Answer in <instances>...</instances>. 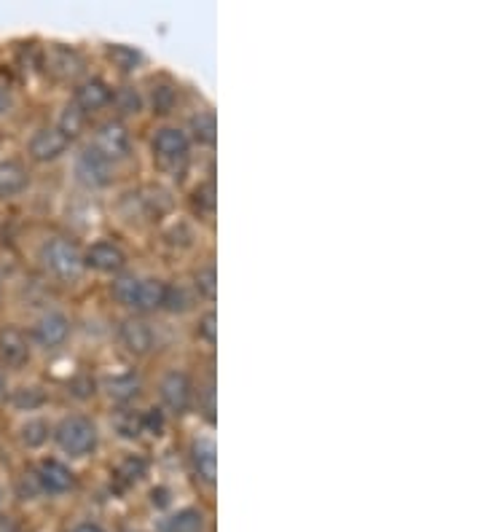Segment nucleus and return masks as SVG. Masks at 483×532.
Listing matches in <instances>:
<instances>
[{
  "mask_svg": "<svg viewBox=\"0 0 483 532\" xmlns=\"http://www.w3.org/2000/svg\"><path fill=\"white\" fill-rule=\"evenodd\" d=\"M41 261L60 280H76L86 266L79 247L71 239H62V237H54L41 247Z\"/></svg>",
  "mask_w": 483,
  "mask_h": 532,
  "instance_id": "obj_1",
  "label": "nucleus"
},
{
  "mask_svg": "<svg viewBox=\"0 0 483 532\" xmlns=\"http://www.w3.org/2000/svg\"><path fill=\"white\" fill-rule=\"evenodd\" d=\"M57 444L73 457L89 455L97 444V430L86 417H68L57 428Z\"/></svg>",
  "mask_w": 483,
  "mask_h": 532,
  "instance_id": "obj_2",
  "label": "nucleus"
},
{
  "mask_svg": "<svg viewBox=\"0 0 483 532\" xmlns=\"http://www.w3.org/2000/svg\"><path fill=\"white\" fill-rule=\"evenodd\" d=\"M68 146H71V140L57 127H43V130H38L33 135L27 151H30V156L35 161H54V159H60L62 153L68 151Z\"/></svg>",
  "mask_w": 483,
  "mask_h": 532,
  "instance_id": "obj_3",
  "label": "nucleus"
},
{
  "mask_svg": "<svg viewBox=\"0 0 483 532\" xmlns=\"http://www.w3.org/2000/svg\"><path fill=\"white\" fill-rule=\"evenodd\" d=\"M83 264H89L91 269L97 272H105V275H113V272H121L124 264H127V256L118 245L113 242H94L86 256H83Z\"/></svg>",
  "mask_w": 483,
  "mask_h": 532,
  "instance_id": "obj_4",
  "label": "nucleus"
},
{
  "mask_svg": "<svg viewBox=\"0 0 483 532\" xmlns=\"http://www.w3.org/2000/svg\"><path fill=\"white\" fill-rule=\"evenodd\" d=\"M97 151L105 159H121L129 153V132L118 121H108L97 130Z\"/></svg>",
  "mask_w": 483,
  "mask_h": 532,
  "instance_id": "obj_5",
  "label": "nucleus"
},
{
  "mask_svg": "<svg viewBox=\"0 0 483 532\" xmlns=\"http://www.w3.org/2000/svg\"><path fill=\"white\" fill-rule=\"evenodd\" d=\"M79 178L89 186H108L110 178H113V169H110V159H105L97 149H86L79 159Z\"/></svg>",
  "mask_w": 483,
  "mask_h": 532,
  "instance_id": "obj_6",
  "label": "nucleus"
},
{
  "mask_svg": "<svg viewBox=\"0 0 483 532\" xmlns=\"http://www.w3.org/2000/svg\"><path fill=\"white\" fill-rule=\"evenodd\" d=\"M68 336H71V323H68V317L60 314V312L43 314V317L38 320V325H35V339H38V344H43L46 350L65 344Z\"/></svg>",
  "mask_w": 483,
  "mask_h": 532,
  "instance_id": "obj_7",
  "label": "nucleus"
},
{
  "mask_svg": "<svg viewBox=\"0 0 483 532\" xmlns=\"http://www.w3.org/2000/svg\"><path fill=\"white\" fill-rule=\"evenodd\" d=\"M161 401L172 409V411H185L191 403V380L183 372H169L159 384Z\"/></svg>",
  "mask_w": 483,
  "mask_h": 532,
  "instance_id": "obj_8",
  "label": "nucleus"
},
{
  "mask_svg": "<svg viewBox=\"0 0 483 532\" xmlns=\"http://www.w3.org/2000/svg\"><path fill=\"white\" fill-rule=\"evenodd\" d=\"M0 358L8 366H24L30 361V342L19 328L14 325L0 328Z\"/></svg>",
  "mask_w": 483,
  "mask_h": 532,
  "instance_id": "obj_9",
  "label": "nucleus"
},
{
  "mask_svg": "<svg viewBox=\"0 0 483 532\" xmlns=\"http://www.w3.org/2000/svg\"><path fill=\"white\" fill-rule=\"evenodd\" d=\"M118 334H121L124 347L129 353H135V355H148L151 347H154V331H151V325L146 320H135V317L124 320Z\"/></svg>",
  "mask_w": 483,
  "mask_h": 532,
  "instance_id": "obj_10",
  "label": "nucleus"
},
{
  "mask_svg": "<svg viewBox=\"0 0 483 532\" xmlns=\"http://www.w3.org/2000/svg\"><path fill=\"white\" fill-rule=\"evenodd\" d=\"M38 484H41V489L60 495V492H68L73 487V473L60 459H43L41 470H38Z\"/></svg>",
  "mask_w": 483,
  "mask_h": 532,
  "instance_id": "obj_11",
  "label": "nucleus"
},
{
  "mask_svg": "<svg viewBox=\"0 0 483 532\" xmlns=\"http://www.w3.org/2000/svg\"><path fill=\"white\" fill-rule=\"evenodd\" d=\"M113 92L105 81L99 78H91V81H83L79 89H76V105L80 111H99L110 102Z\"/></svg>",
  "mask_w": 483,
  "mask_h": 532,
  "instance_id": "obj_12",
  "label": "nucleus"
},
{
  "mask_svg": "<svg viewBox=\"0 0 483 532\" xmlns=\"http://www.w3.org/2000/svg\"><path fill=\"white\" fill-rule=\"evenodd\" d=\"M154 153L159 159H183L188 153V138L183 130L177 127H164L159 130V135L154 138Z\"/></svg>",
  "mask_w": 483,
  "mask_h": 532,
  "instance_id": "obj_13",
  "label": "nucleus"
},
{
  "mask_svg": "<svg viewBox=\"0 0 483 532\" xmlns=\"http://www.w3.org/2000/svg\"><path fill=\"white\" fill-rule=\"evenodd\" d=\"M30 178L19 161H0V197H16L27 189Z\"/></svg>",
  "mask_w": 483,
  "mask_h": 532,
  "instance_id": "obj_14",
  "label": "nucleus"
},
{
  "mask_svg": "<svg viewBox=\"0 0 483 532\" xmlns=\"http://www.w3.org/2000/svg\"><path fill=\"white\" fill-rule=\"evenodd\" d=\"M194 468H196L202 481H207V484L215 481V476H218V457H215V447L210 441H199L194 447Z\"/></svg>",
  "mask_w": 483,
  "mask_h": 532,
  "instance_id": "obj_15",
  "label": "nucleus"
},
{
  "mask_svg": "<svg viewBox=\"0 0 483 532\" xmlns=\"http://www.w3.org/2000/svg\"><path fill=\"white\" fill-rule=\"evenodd\" d=\"M164 283L161 280H140L137 285V294H135V302L132 306L140 309V312H154L164 305Z\"/></svg>",
  "mask_w": 483,
  "mask_h": 532,
  "instance_id": "obj_16",
  "label": "nucleus"
},
{
  "mask_svg": "<svg viewBox=\"0 0 483 532\" xmlns=\"http://www.w3.org/2000/svg\"><path fill=\"white\" fill-rule=\"evenodd\" d=\"M164 532H204V517L196 508L177 511L172 519H166Z\"/></svg>",
  "mask_w": 483,
  "mask_h": 532,
  "instance_id": "obj_17",
  "label": "nucleus"
},
{
  "mask_svg": "<svg viewBox=\"0 0 483 532\" xmlns=\"http://www.w3.org/2000/svg\"><path fill=\"white\" fill-rule=\"evenodd\" d=\"M19 439H22V444H24L27 450H38V447H43L46 439H49V425H46L43 420H27V422L22 425V430H19Z\"/></svg>",
  "mask_w": 483,
  "mask_h": 532,
  "instance_id": "obj_18",
  "label": "nucleus"
},
{
  "mask_svg": "<svg viewBox=\"0 0 483 532\" xmlns=\"http://www.w3.org/2000/svg\"><path fill=\"white\" fill-rule=\"evenodd\" d=\"M52 71L62 78L76 76L80 71L79 54H76V52H68V49H57V52L52 54Z\"/></svg>",
  "mask_w": 483,
  "mask_h": 532,
  "instance_id": "obj_19",
  "label": "nucleus"
},
{
  "mask_svg": "<svg viewBox=\"0 0 483 532\" xmlns=\"http://www.w3.org/2000/svg\"><path fill=\"white\" fill-rule=\"evenodd\" d=\"M108 392H110V398H116V401H132V398L140 392V382H137L135 374H124V377L110 380Z\"/></svg>",
  "mask_w": 483,
  "mask_h": 532,
  "instance_id": "obj_20",
  "label": "nucleus"
},
{
  "mask_svg": "<svg viewBox=\"0 0 483 532\" xmlns=\"http://www.w3.org/2000/svg\"><path fill=\"white\" fill-rule=\"evenodd\" d=\"M68 140H73L76 135H80V130H83V111H80L79 105H68L65 111H62V119H60V127H57Z\"/></svg>",
  "mask_w": 483,
  "mask_h": 532,
  "instance_id": "obj_21",
  "label": "nucleus"
},
{
  "mask_svg": "<svg viewBox=\"0 0 483 532\" xmlns=\"http://www.w3.org/2000/svg\"><path fill=\"white\" fill-rule=\"evenodd\" d=\"M215 132H218V127H215V113L213 111H204L194 119V138L199 143H207V146L215 143Z\"/></svg>",
  "mask_w": 483,
  "mask_h": 532,
  "instance_id": "obj_22",
  "label": "nucleus"
},
{
  "mask_svg": "<svg viewBox=\"0 0 483 532\" xmlns=\"http://www.w3.org/2000/svg\"><path fill=\"white\" fill-rule=\"evenodd\" d=\"M137 285H140V280H137L135 275H121V277L113 283V299H116L118 305L132 306L135 294H137Z\"/></svg>",
  "mask_w": 483,
  "mask_h": 532,
  "instance_id": "obj_23",
  "label": "nucleus"
},
{
  "mask_svg": "<svg viewBox=\"0 0 483 532\" xmlns=\"http://www.w3.org/2000/svg\"><path fill=\"white\" fill-rule=\"evenodd\" d=\"M194 283H196V291H199V296H204V299H215V294H218V275H215V266H204V269H199L196 275H194Z\"/></svg>",
  "mask_w": 483,
  "mask_h": 532,
  "instance_id": "obj_24",
  "label": "nucleus"
},
{
  "mask_svg": "<svg viewBox=\"0 0 483 532\" xmlns=\"http://www.w3.org/2000/svg\"><path fill=\"white\" fill-rule=\"evenodd\" d=\"M116 430L124 436V439H137L143 433V417L135 414V411H124L116 417Z\"/></svg>",
  "mask_w": 483,
  "mask_h": 532,
  "instance_id": "obj_25",
  "label": "nucleus"
},
{
  "mask_svg": "<svg viewBox=\"0 0 483 532\" xmlns=\"http://www.w3.org/2000/svg\"><path fill=\"white\" fill-rule=\"evenodd\" d=\"M108 57H110V63H113L116 68H121V71H135L137 63H140V54H137L135 49H129V46H113V49L108 52Z\"/></svg>",
  "mask_w": 483,
  "mask_h": 532,
  "instance_id": "obj_26",
  "label": "nucleus"
},
{
  "mask_svg": "<svg viewBox=\"0 0 483 532\" xmlns=\"http://www.w3.org/2000/svg\"><path fill=\"white\" fill-rule=\"evenodd\" d=\"M161 306L169 309V312H185L191 306V299H188V294L180 285H166L164 288V305Z\"/></svg>",
  "mask_w": 483,
  "mask_h": 532,
  "instance_id": "obj_27",
  "label": "nucleus"
},
{
  "mask_svg": "<svg viewBox=\"0 0 483 532\" xmlns=\"http://www.w3.org/2000/svg\"><path fill=\"white\" fill-rule=\"evenodd\" d=\"M118 476L127 481V484H135L146 476V459L143 457H127L121 465H118Z\"/></svg>",
  "mask_w": 483,
  "mask_h": 532,
  "instance_id": "obj_28",
  "label": "nucleus"
},
{
  "mask_svg": "<svg viewBox=\"0 0 483 532\" xmlns=\"http://www.w3.org/2000/svg\"><path fill=\"white\" fill-rule=\"evenodd\" d=\"M14 403H16L19 409H35V406L43 403V395H41L35 387H22V390L14 392Z\"/></svg>",
  "mask_w": 483,
  "mask_h": 532,
  "instance_id": "obj_29",
  "label": "nucleus"
},
{
  "mask_svg": "<svg viewBox=\"0 0 483 532\" xmlns=\"http://www.w3.org/2000/svg\"><path fill=\"white\" fill-rule=\"evenodd\" d=\"M116 100H118V108H121L124 113H137V111H140V94H137L132 86L121 89Z\"/></svg>",
  "mask_w": 483,
  "mask_h": 532,
  "instance_id": "obj_30",
  "label": "nucleus"
},
{
  "mask_svg": "<svg viewBox=\"0 0 483 532\" xmlns=\"http://www.w3.org/2000/svg\"><path fill=\"white\" fill-rule=\"evenodd\" d=\"M218 317H215V312H207L202 320H199V336L202 339H207L210 344H215V339H218Z\"/></svg>",
  "mask_w": 483,
  "mask_h": 532,
  "instance_id": "obj_31",
  "label": "nucleus"
},
{
  "mask_svg": "<svg viewBox=\"0 0 483 532\" xmlns=\"http://www.w3.org/2000/svg\"><path fill=\"white\" fill-rule=\"evenodd\" d=\"M172 100H175V92H172L169 86H159V89L154 92V105H156L159 113H166V111L172 108Z\"/></svg>",
  "mask_w": 483,
  "mask_h": 532,
  "instance_id": "obj_32",
  "label": "nucleus"
},
{
  "mask_svg": "<svg viewBox=\"0 0 483 532\" xmlns=\"http://www.w3.org/2000/svg\"><path fill=\"white\" fill-rule=\"evenodd\" d=\"M143 430H151L154 436H159L164 430V417H161L159 409H151L146 417H143Z\"/></svg>",
  "mask_w": 483,
  "mask_h": 532,
  "instance_id": "obj_33",
  "label": "nucleus"
},
{
  "mask_svg": "<svg viewBox=\"0 0 483 532\" xmlns=\"http://www.w3.org/2000/svg\"><path fill=\"white\" fill-rule=\"evenodd\" d=\"M196 202L204 205V210H215V186H213V183L202 186V189L196 191Z\"/></svg>",
  "mask_w": 483,
  "mask_h": 532,
  "instance_id": "obj_34",
  "label": "nucleus"
},
{
  "mask_svg": "<svg viewBox=\"0 0 483 532\" xmlns=\"http://www.w3.org/2000/svg\"><path fill=\"white\" fill-rule=\"evenodd\" d=\"M73 392L76 395H89V392H94V380H89V377H79V380L73 382Z\"/></svg>",
  "mask_w": 483,
  "mask_h": 532,
  "instance_id": "obj_35",
  "label": "nucleus"
},
{
  "mask_svg": "<svg viewBox=\"0 0 483 532\" xmlns=\"http://www.w3.org/2000/svg\"><path fill=\"white\" fill-rule=\"evenodd\" d=\"M166 495H169L166 489H154V492H151V498H154V506L164 508V506L169 503V498H166Z\"/></svg>",
  "mask_w": 483,
  "mask_h": 532,
  "instance_id": "obj_36",
  "label": "nucleus"
},
{
  "mask_svg": "<svg viewBox=\"0 0 483 532\" xmlns=\"http://www.w3.org/2000/svg\"><path fill=\"white\" fill-rule=\"evenodd\" d=\"M8 108H11V94H8V89L0 86V113H5Z\"/></svg>",
  "mask_w": 483,
  "mask_h": 532,
  "instance_id": "obj_37",
  "label": "nucleus"
},
{
  "mask_svg": "<svg viewBox=\"0 0 483 532\" xmlns=\"http://www.w3.org/2000/svg\"><path fill=\"white\" fill-rule=\"evenodd\" d=\"M0 532H19V527H16V522H14V519L0 517Z\"/></svg>",
  "mask_w": 483,
  "mask_h": 532,
  "instance_id": "obj_38",
  "label": "nucleus"
},
{
  "mask_svg": "<svg viewBox=\"0 0 483 532\" xmlns=\"http://www.w3.org/2000/svg\"><path fill=\"white\" fill-rule=\"evenodd\" d=\"M76 532H102L97 525H80V527H76Z\"/></svg>",
  "mask_w": 483,
  "mask_h": 532,
  "instance_id": "obj_39",
  "label": "nucleus"
},
{
  "mask_svg": "<svg viewBox=\"0 0 483 532\" xmlns=\"http://www.w3.org/2000/svg\"><path fill=\"white\" fill-rule=\"evenodd\" d=\"M5 398V377H3V372H0V401Z\"/></svg>",
  "mask_w": 483,
  "mask_h": 532,
  "instance_id": "obj_40",
  "label": "nucleus"
}]
</instances>
